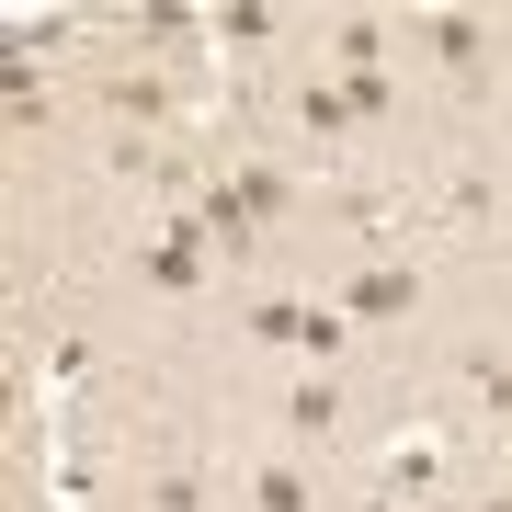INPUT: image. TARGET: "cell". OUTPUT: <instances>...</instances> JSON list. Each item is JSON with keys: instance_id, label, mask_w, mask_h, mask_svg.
<instances>
[{"instance_id": "6da1fadb", "label": "cell", "mask_w": 512, "mask_h": 512, "mask_svg": "<svg viewBox=\"0 0 512 512\" xmlns=\"http://www.w3.org/2000/svg\"><path fill=\"white\" fill-rule=\"evenodd\" d=\"M148 285H205V228H171V239H148Z\"/></svg>"}, {"instance_id": "7a4b0ae2", "label": "cell", "mask_w": 512, "mask_h": 512, "mask_svg": "<svg viewBox=\"0 0 512 512\" xmlns=\"http://www.w3.org/2000/svg\"><path fill=\"white\" fill-rule=\"evenodd\" d=\"M410 308H421V285H410V274H365V285L342 296V319H410Z\"/></svg>"}, {"instance_id": "3957f363", "label": "cell", "mask_w": 512, "mask_h": 512, "mask_svg": "<svg viewBox=\"0 0 512 512\" xmlns=\"http://www.w3.org/2000/svg\"><path fill=\"white\" fill-rule=\"evenodd\" d=\"M421 46H433V69H478V46H490V35H478L467 12H433V23H421Z\"/></svg>"}, {"instance_id": "277c9868", "label": "cell", "mask_w": 512, "mask_h": 512, "mask_svg": "<svg viewBox=\"0 0 512 512\" xmlns=\"http://www.w3.org/2000/svg\"><path fill=\"white\" fill-rule=\"evenodd\" d=\"M376 57H387V35H376L365 12H353L342 35H330V69H342V80H376Z\"/></svg>"}, {"instance_id": "5b68a950", "label": "cell", "mask_w": 512, "mask_h": 512, "mask_svg": "<svg viewBox=\"0 0 512 512\" xmlns=\"http://www.w3.org/2000/svg\"><path fill=\"white\" fill-rule=\"evenodd\" d=\"M296 126H308V137H342L353 126V92H342V80H308V92H296Z\"/></svg>"}, {"instance_id": "8992f818", "label": "cell", "mask_w": 512, "mask_h": 512, "mask_svg": "<svg viewBox=\"0 0 512 512\" xmlns=\"http://www.w3.org/2000/svg\"><path fill=\"white\" fill-rule=\"evenodd\" d=\"M330 421H342V387H330V376H308V387L285 399V433H330Z\"/></svg>"}, {"instance_id": "52a82bcc", "label": "cell", "mask_w": 512, "mask_h": 512, "mask_svg": "<svg viewBox=\"0 0 512 512\" xmlns=\"http://www.w3.org/2000/svg\"><path fill=\"white\" fill-rule=\"evenodd\" d=\"M467 399L490 421H512V365H501V353H467Z\"/></svg>"}, {"instance_id": "ba28073f", "label": "cell", "mask_w": 512, "mask_h": 512, "mask_svg": "<svg viewBox=\"0 0 512 512\" xmlns=\"http://www.w3.org/2000/svg\"><path fill=\"white\" fill-rule=\"evenodd\" d=\"M251 501H262V512H308V478H296V467H262Z\"/></svg>"}, {"instance_id": "9c48e42d", "label": "cell", "mask_w": 512, "mask_h": 512, "mask_svg": "<svg viewBox=\"0 0 512 512\" xmlns=\"http://www.w3.org/2000/svg\"><path fill=\"white\" fill-rule=\"evenodd\" d=\"M387 490H433V444H387Z\"/></svg>"}, {"instance_id": "30bf717a", "label": "cell", "mask_w": 512, "mask_h": 512, "mask_svg": "<svg viewBox=\"0 0 512 512\" xmlns=\"http://www.w3.org/2000/svg\"><path fill=\"white\" fill-rule=\"evenodd\" d=\"M228 194H239V205H251V217H274V205H285V171H262V160H251V171H239V183H228Z\"/></svg>"}, {"instance_id": "8fae6325", "label": "cell", "mask_w": 512, "mask_h": 512, "mask_svg": "<svg viewBox=\"0 0 512 512\" xmlns=\"http://www.w3.org/2000/svg\"><path fill=\"white\" fill-rule=\"evenodd\" d=\"M114 114H160V69H114Z\"/></svg>"}, {"instance_id": "7c38bea8", "label": "cell", "mask_w": 512, "mask_h": 512, "mask_svg": "<svg viewBox=\"0 0 512 512\" xmlns=\"http://www.w3.org/2000/svg\"><path fill=\"white\" fill-rule=\"evenodd\" d=\"M194 501H205V478H194V467H171L160 490H148V512H194Z\"/></svg>"}, {"instance_id": "4fadbf2b", "label": "cell", "mask_w": 512, "mask_h": 512, "mask_svg": "<svg viewBox=\"0 0 512 512\" xmlns=\"http://www.w3.org/2000/svg\"><path fill=\"white\" fill-rule=\"evenodd\" d=\"M490 512H512V490H501V501H490Z\"/></svg>"}, {"instance_id": "5bb4252c", "label": "cell", "mask_w": 512, "mask_h": 512, "mask_svg": "<svg viewBox=\"0 0 512 512\" xmlns=\"http://www.w3.org/2000/svg\"><path fill=\"white\" fill-rule=\"evenodd\" d=\"M501 228H512V217H501Z\"/></svg>"}]
</instances>
